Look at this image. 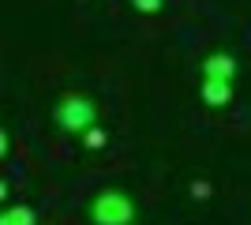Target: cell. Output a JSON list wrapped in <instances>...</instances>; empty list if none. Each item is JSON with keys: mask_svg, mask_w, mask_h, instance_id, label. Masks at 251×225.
Returning <instances> with one entry per match:
<instances>
[{"mask_svg": "<svg viewBox=\"0 0 251 225\" xmlns=\"http://www.w3.org/2000/svg\"><path fill=\"white\" fill-rule=\"evenodd\" d=\"M105 143H109V131H105V128H94V131H86V135H83V147L86 150H101Z\"/></svg>", "mask_w": 251, "mask_h": 225, "instance_id": "obj_6", "label": "cell"}, {"mask_svg": "<svg viewBox=\"0 0 251 225\" xmlns=\"http://www.w3.org/2000/svg\"><path fill=\"white\" fill-rule=\"evenodd\" d=\"M191 195H195V199H210V184L206 180H195V184H191Z\"/></svg>", "mask_w": 251, "mask_h": 225, "instance_id": "obj_8", "label": "cell"}, {"mask_svg": "<svg viewBox=\"0 0 251 225\" xmlns=\"http://www.w3.org/2000/svg\"><path fill=\"white\" fill-rule=\"evenodd\" d=\"M8 154H11V131L4 128L0 131V158H8Z\"/></svg>", "mask_w": 251, "mask_h": 225, "instance_id": "obj_9", "label": "cell"}, {"mask_svg": "<svg viewBox=\"0 0 251 225\" xmlns=\"http://www.w3.org/2000/svg\"><path fill=\"white\" fill-rule=\"evenodd\" d=\"M86 218H90V225H135L139 203H135V195L124 192V188H101V192L90 195Z\"/></svg>", "mask_w": 251, "mask_h": 225, "instance_id": "obj_1", "label": "cell"}, {"mask_svg": "<svg viewBox=\"0 0 251 225\" xmlns=\"http://www.w3.org/2000/svg\"><path fill=\"white\" fill-rule=\"evenodd\" d=\"M236 75H240V64H236V56L229 49H214V53L202 56V79H225V83H232Z\"/></svg>", "mask_w": 251, "mask_h": 225, "instance_id": "obj_3", "label": "cell"}, {"mask_svg": "<svg viewBox=\"0 0 251 225\" xmlns=\"http://www.w3.org/2000/svg\"><path fill=\"white\" fill-rule=\"evenodd\" d=\"M199 98L206 109H225L232 101V83H225V79H202Z\"/></svg>", "mask_w": 251, "mask_h": 225, "instance_id": "obj_4", "label": "cell"}, {"mask_svg": "<svg viewBox=\"0 0 251 225\" xmlns=\"http://www.w3.org/2000/svg\"><path fill=\"white\" fill-rule=\"evenodd\" d=\"M0 225H38V210L30 203H8L0 210Z\"/></svg>", "mask_w": 251, "mask_h": 225, "instance_id": "obj_5", "label": "cell"}, {"mask_svg": "<svg viewBox=\"0 0 251 225\" xmlns=\"http://www.w3.org/2000/svg\"><path fill=\"white\" fill-rule=\"evenodd\" d=\"M52 124L68 135H79L83 139L86 131L98 128V101L83 90H68V94L56 98V105H52Z\"/></svg>", "mask_w": 251, "mask_h": 225, "instance_id": "obj_2", "label": "cell"}, {"mask_svg": "<svg viewBox=\"0 0 251 225\" xmlns=\"http://www.w3.org/2000/svg\"><path fill=\"white\" fill-rule=\"evenodd\" d=\"M131 8H135L139 15H157V11L165 8V0H131Z\"/></svg>", "mask_w": 251, "mask_h": 225, "instance_id": "obj_7", "label": "cell"}]
</instances>
